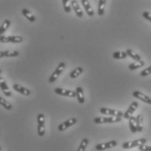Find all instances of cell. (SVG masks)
Returning a JSON list of instances; mask_svg holds the SVG:
<instances>
[{
  "label": "cell",
  "instance_id": "1",
  "mask_svg": "<svg viewBox=\"0 0 151 151\" xmlns=\"http://www.w3.org/2000/svg\"><path fill=\"white\" fill-rule=\"evenodd\" d=\"M122 121L121 117H114V116H107V117H96L94 118L93 122L96 124H104V123H115L120 122Z\"/></svg>",
  "mask_w": 151,
  "mask_h": 151
},
{
  "label": "cell",
  "instance_id": "2",
  "mask_svg": "<svg viewBox=\"0 0 151 151\" xmlns=\"http://www.w3.org/2000/svg\"><path fill=\"white\" fill-rule=\"evenodd\" d=\"M147 142V139L146 138H141V139H137L134 141H131V142H126L122 143V148L125 150H129V149H134L136 147H140L141 145H143Z\"/></svg>",
  "mask_w": 151,
  "mask_h": 151
},
{
  "label": "cell",
  "instance_id": "3",
  "mask_svg": "<svg viewBox=\"0 0 151 151\" xmlns=\"http://www.w3.org/2000/svg\"><path fill=\"white\" fill-rule=\"evenodd\" d=\"M65 64L64 62H60L59 65L57 66V68L55 69V71L52 73V75L50 76V78H49V80H48V81L50 82V83H53L55 81H57V79L59 78V76L62 73V72L64 71V69H65Z\"/></svg>",
  "mask_w": 151,
  "mask_h": 151
},
{
  "label": "cell",
  "instance_id": "4",
  "mask_svg": "<svg viewBox=\"0 0 151 151\" xmlns=\"http://www.w3.org/2000/svg\"><path fill=\"white\" fill-rule=\"evenodd\" d=\"M100 112L101 114H104V115H110V116H114V117H123V114L122 111L120 110H115V109H112V108H100Z\"/></svg>",
  "mask_w": 151,
  "mask_h": 151
},
{
  "label": "cell",
  "instance_id": "5",
  "mask_svg": "<svg viewBox=\"0 0 151 151\" xmlns=\"http://www.w3.org/2000/svg\"><path fill=\"white\" fill-rule=\"evenodd\" d=\"M37 122H38V134L39 136L42 137L45 135V115L44 114H39L37 116Z\"/></svg>",
  "mask_w": 151,
  "mask_h": 151
},
{
  "label": "cell",
  "instance_id": "6",
  "mask_svg": "<svg viewBox=\"0 0 151 151\" xmlns=\"http://www.w3.org/2000/svg\"><path fill=\"white\" fill-rule=\"evenodd\" d=\"M118 144V142L115 140H112L108 142H103V143H99L95 146V150L98 151H102L108 150V149H112L116 147Z\"/></svg>",
  "mask_w": 151,
  "mask_h": 151
},
{
  "label": "cell",
  "instance_id": "7",
  "mask_svg": "<svg viewBox=\"0 0 151 151\" xmlns=\"http://www.w3.org/2000/svg\"><path fill=\"white\" fill-rule=\"evenodd\" d=\"M21 36H0V42L2 43H21Z\"/></svg>",
  "mask_w": 151,
  "mask_h": 151
},
{
  "label": "cell",
  "instance_id": "8",
  "mask_svg": "<svg viewBox=\"0 0 151 151\" xmlns=\"http://www.w3.org/2000/svg\"><path fill=\"white\" fill-rule=\"evenodd\" d=\"M77 122H78L77 118H74V117L70 118V119L66 120L65 122H63L62 123H60V124L59 125V127H58V129H59V131H60V132H61V131H64V130L67 129L68 128L73 126L74 124H76Z\"/></svg>",
  "mask_w": 151,
  "mask_h": 151
},
{
  "label": "cell",
  "instance_id": "9",
  "mask_svg": "<svg viewBox=\"0 0 151 151\" xmlns=\"http://www.w3.org/2000/svg\"><path fill=\"white\" fill-rule=\"evenodd\" d=\"M54 93L59 94V95H62V96H66V97H72L74 98L76 97V92L72 91V90H67V89H64L61 87H57L54 89Z\"/></svg>",
  "mask_w": 151,
  "mask_h": 151
},
{
  "label": "cell",
  "instance_id": "10",
  "mask_svg": "<svg viewBox=\"0 0 151 151\" xmlns=\"http://www.w3.org/2000/svg\"><path fill=\"white\" fill-rule=\"evenodd\" d=\"M132 94H133V96L134 98H136V99H138V100H140V101H143V102H145L147 104L151 105V97H150L149 95L144 94L140 91H134L132 93Z\"/></svg>",
  "mask_w": 151,
  "mask_h": 151
},
{
  "label": "cell",
  "instance_id": "11",
  "mask_svg": "<svg viewBox=\"0 0 151 151\" xmlns=\"http://www.w3.org/2000/svg\"><path fill=\"white\" fill-rule=\"evenodd\" d=\"M138 102L137 101H133L129 105V108L127 109V111L123 114V117L127 120H129L131 116H133V114L134 113V111L136 110V108H138Z\"/></svg>",
  "mask_w": 151,
  "mask_h": 151
},
{
  "label": "cell",
  "instance_id": "12",
  "mask_svg": "<svg viewBox=\"0 0 151 151\" xmlns=\"http://www.w3.org/2000/svg\"><path fill=\"white\" fill-rule=\"evenodd\" d=\"M0 88L3 91V93H4V95H6L7 97L12 96V92H11L9 86L7 85L6 81H4V79L3 77H0Z\"/></svg>",
  "mask_w": 151,
  "mask_h": 151
},
{
  "label": "cell",
  "instance_id": "13",
  "mask_svg": "<svg viewBox=\"0 0 151 151\" xmlns=\"http://www.w3.org/2000/svg\"><path fill=\"white\" fill-rule=\"evenodd\" d=\"M71 5H72V9L74 11L75 14H76L79 18H82V17H83V11H82L81 8L80 7L78 2L75 1V0H72V1H71Z\"/></svg>",
  "mask_w": 151,
  "mask_h": 151
},
{
  "label": "cell",
  "instance_id": "14",
  "mask_svg": "<svg viewBox=\"0 0 151 151\" xmlns=\"http://www.w3.org/2000/svg\"><path fill=\"white\" fill-rule=\"evenodd\" d=\"M12 87H13V89H14L15 91H17L18 93H20L23 95L29 96V95L31 94L30 89H28V88H26V87H24V86H21V85H19V84H14V85L12 86Z\"/></svg>",
  "mask_w": 151,
  "mask_h": 151
},
{
  "label": "cell",
  "instance_id": "15",
  "mask_svg": "<svg viewBox=\"0 0 151 151\" xmlns=\"http://www.w3.org/2000/svg\"><path fill=\"white\" fill-rule=\"evenodd\" d=\"M81 4L83 5V8L85 9L86 14H87L89 17H93V16L94 15V12H93V10L92 6H91V4H90V2L87 1V0H81Z\"/></svg>",
  "mask_w": 151,
  "mask_h": 151
},
{
  "label": "cell",
  "instance_id": "16",
  "mask_svg": "<svg viewBox=\"0 0 151 151\" xmlns=\"http://www.w3.org/2000/svg\"><path fill=\"white\" fill-rule=\"evenodd\" d=\"M75 92H76V97H77V100H78L79 103H81V104L85 103L83 88L81 86H78V87H76V91Z\"/></svg>",
  "mask_w": 151,
  "mask_h": 151
},
{
  "label": "cell",
  "instance_id": "17",
  "mask_svg": "<svg viewBox=\"0 0 151 151\" xmlns=\"http://www.w3.org/2000/svg\"><path fill=\"white\" fill-rule=\"evenodd\" d=\"M142 122H143V118L142 114H138L137 116H135V126L137 132H142L143 130Z\"/></svg>",
  "mask_w": 151,
  "mask_h": 151
},
{
  "label": "cell",
  "instance_id": "18",
  "mask_svg": "<svg viewBox=\"0 0 151 151\" xmlns=\"http://www.w3.org/2000/svg\"><path fill=\"white\" fill-rule=\"evenodd\" d=\"M126 52H127V54H128L129 57L132 58L133 60H134L136 62L142 60V57H141L137 52H135L134 51H133L132 49H127V50H126Z\"/></svg>",
  "mask_w": 151,
  "mask_h": 151
},
{
  "label": "cell",
  "instance_id": "19",
  "mask_svg": "<svg viewBox=\"0 0 151 151\" xmlns=\"http://www.w3.org/2000/svg\"><path fill=\"white\" fill-rule=\"evenodd\" d=\"M83 71H84L83 67H81V66H78V67H76L73 71H72V72L70 73L69 76H70V78H71V79H75V78L79 77V76L83 73Z\"/></svg>",
  "mask_w": 151,
  "mask_h": 151
},
{
  "label": "cell",
  "instance_id": "20",
  "mask_svg": "<svg viewBox=\"0 0 151 151\" xmlns=\"http://www.w3.org/2000/svg\"><path fill=\"white\" fill-rule=\"evenodd\" d=\"M22 14L29 20L30 22H35V20H36V18L34 17V15H32V13L30 12V11H28L27 9H23L22 10Z\"/></svg>",
  "mask_w": 151,
  "mask_h": 151
},
{
  "label": "cell",
  "instance_id": "21",
  "mask_svg": "<svg viewBox=\"0 0 151 151\" xmlns=\"http://www.w3.org/2000/svg\"><path fill=\"white\" fill-rule=\"evenodd\" d=\"M98 14L99 16H103L105 12V6H106V1L105 0H100L98 2Z\"/></svg>",
  "mask_w": 151,
  "mask_h": 151
},
{
  "label": "cell",
  "instance_id": "22",
  "mask_svg": "<svg viewBox=\"0 0 151 151\" xmlns=\"http://www.w3.org/2000/svg\"><path fill=\"white\" fill-rule=\"evenodd\" d=\"M128 57V54L126 52H119L116 51L113 53V58L115 60H123Z\"/></svg>",
  "mask_w": 151,
  "mask_h": 151
},
{
  "label": "cell",
  "instance_id": "23",
  "mask_svg": "<svg viewBox=\"0 0 151 151\" xmlns=\"http://www.w3.org/2000/svg\"><path fill=\"white\" fill-rule=\"evenodd\" d=\"M10 25H11V21L9 19H5L3 22V24L0 26V36H2V34H4L7 31V29L10 27Z\"/></svg>",
  "mask_w": 151,
  "mask_h": 151
},
{
  "label": "cell",
  "instance_id": "24",
  "mask_svg": "<svg viewBox=\"0 0 151 151\" xmlns=\"http://www.w3.org/2000/svg\"><path fill=\"white\" fill-rule=\"evenodd\" d=\"M129 129L130 131L134 134L137 132V129H136V126H135V116H131L129 120Z\"/></svg>",
  "mask_w": 151,
  "mask_h": 151
},
{
  "label": "cell",
  "instance_id": "25",
  "mask_svg": "<svg viewBox=\"0 0 151 151\" xmlns=\"http://www.w3.org/2000/svg\"><path fill=\"white\" fill-rule=\"evenodd\" d=\"M144 65H145V62L142 60L141 61H138V62H134V63H131V64H129V69L131 70V71H134V70H136V69H138V68L143 66Z\"/></svg>",
  "mask_w": 151,
  "mask_h": 151
},
{
  "label": "cell",
  "instance_id": "26",
  "mask_svg": "<svg viewBox=\"0 0 151 151\" xmlns=\"http://www.w3.org/2000/svg\"><path fill=\"white\" fill-rule=\"evenodd\" d=\"M19 55V52L17 50H7L4 51V57H8V58H14V57H18Z\"/></svg>",
  "mask_w": 151,
  "mask_h": 151
},
{
  "label": "cell",
  "instance_id": "27",
  "mask_svg": "<svg viewBox=\"0 0 151 151\" xmlns=\"http://www.w3.org/2000/svg\"><path fill=\"white\" fill-rule=\"evenodd\" d=\"M88 143H89V141L87 138H83L82 141L81 142V144L78 148L77 151H85L86 150V147L88 146Z\"/></svg>",
  "mask_w": 151,
  "mask_h": 151
},
{
  "label": "cell",
  "instance_id": "28",
  "mask_svg": "<svg viewBox=\"0 0 151 151\" xmlns=\"http://www.w3.org/2000/svg\"><path fill=\"white\" fill-rule=\"evenodd\" d=\"M0 105L3 106L6 110H12V105L9 101L4 100L3 97H0Z\"/></svg>",
  "mask_w": 151,
  "mask_h": 151
},
{
  "label": "cell",
  "instance_id": "29",
  "mask_svg": "<svg viewBox=\"0 0 151 151\" xmlns=\"http://www.w3.org/2000/svg\"><path fill=\"white\" fill-rule=\"evenodd\" d=\"M62 4H63L64 11L66 13H69L72 11V5H71V2H69V0H63Z\"/></svg>",
  "mask_w": 151,
  "mask_h": 151
},
{
  "label": "cell",
  "instance_id": "30",
  "mask_svg": "<svg viewBox=\"0 0 151 151\" xmlns=\"http://www.w3.org/2000/svg\"><path fill=\"white\" fill-rule=\"evenodd\" d=\"M140 74H141V76H142V77H146V76L151 74V65H150V66L147 67V68H145L144 70H142V71L141 72Z\"/></svg>",
  "mask_w": 151,
  "mask_h": 151
},
{
  "label": "cell",
  "instance_id": "31",
  "mask_svg": "<svg viewBox=\"0 0 151 151\" xmlns=\"http://www.w3.org/2000/svg\"><path fill=\"white\" fill-rule=\"evenodd\" d=\"M139 148V150L140 151H151V146L149 145H146V144H143V145H141Z\"/></svg>",
  "mask_w": 151,
  "mask_h": 151
},
{
  "label": "cell",
  "instance_id": "32",
  "mask_svg": "<svg viewBox=\"0 0 151 151\" xmlns=\"http://www.w3.org/2000/svg\"><path fill=\"white\" fill-rule=\"evenodd\" d=\"M142 17L146 19V20H149L151 22V13L149 12H142Z\"/></svg>",
  "mask_w": 151,
  "mask_h": 151
},
{
  "label": "cell",
  "instance_id": "33",
  "mask_svg": "<svg viewBox=\"0 0 151 151\" xmlns=\"http://www.w3.org/2000/svg\"><path fill=\"white\" fill-rule=\"evenodd\" d=\"M4 57V51H0V59Z\"/></svg>",
  "mask_w": 151,
  "mask_h": 151
},
{
  "label": "cell",
  "instance_id": "34",
  "mask_svg": "<svg viewBox=\"0 0 151 151\" xmlns=\"http://www.w3.org/2000/svg\"><path fill=\"white\" fill-rule=\"evenodd\" d=\"M0 74H1V69H0Z\"/></svg>",
  "mask_w": 151,
  "mask_h": 151
},
{
  "label": "cell",
  "instance_id": "35",
  "mask_svg": "<svg viewBox=\"0 0 151 151\" xmlns=\"http://www.w3.org/2000/svg\"><path fill=\"white\" fill-rule=\"evenodd\" d=\"M0 151H2V150H1V147H0Z\"/></svg>",
  "mask_w": 151,
  "mask_h": 151
}]
</instances>
